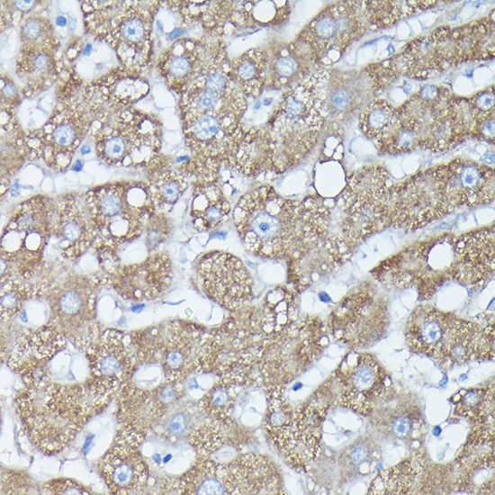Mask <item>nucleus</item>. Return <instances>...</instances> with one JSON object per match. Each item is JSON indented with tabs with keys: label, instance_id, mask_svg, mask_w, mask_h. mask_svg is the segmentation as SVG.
I'll list each match as a JSON object with an SVG mask.
<instances>
[{
	"label": "nucleus",
	"instance_id": "052dcab7",
	"mask_svg": "<svg viewBox=\"0 0 495 495\" xmlns=\"http://www.w3.org/2000/svg\"><path fill=\"white\" fill-rule=\"evenodd\" d=\"M16 94H17L16 87L12 82L5 83L2 87V97H4V99L13 100L16 96Z\"/></svg>",
	"mask_w": 495,
	"mask_h": 495
},
{
	"label": "nucleus",
	"instance_id": "20e7f679",
	"mask_svg": "<svg viewBox=\"0 0 495 495\" xmlns=\"http://www.w3.org/2000/svg\"><path fill=\"white\" fill-rule=\"evenodd\" d=\"M85 205L101 238L115 245L130 242L155 216L148 184L143 182L108 183L88 191Z\"/></svg>",
	"mask_w": 495,
	"mask_h": 495
},
{
	"label": "nucleus",
	"instance_id": "39448f33",
	"mask_svg": "<svg viewBox=\"0 0 495 495\" xmlns=\"http://www.w3.org/2000/svg\"><path fill=\"white\" fill-rule=\"evenodd\" d=\"M52 226V204L47 196L36 195L21 202L2 232L1 269L29 281L42 264Z\"/></svg>",
	"mask_w": 495,
	"mask_h": 495
},
{
	"label": "nucleus",
	"instance_id": "79ce46f5",
	"mask_svg": "<svg viewBox=\"0 0 495 495\" xmlns=\"http://www.w3.org/2000/svg\"><path fill=\"white\" fill-rule=\"evenodd\" d=\"M179 491L191 495L225 494L220 464L201 459L183 476Z\"/></svg>",
	"mask_w": 495,
	"mask_h": 495
},
{
	"label": "nucleus",
	"instance_id": "680f3d73",
	"mask_svg": "<svg viewBox=\"0 0 495 495\" xmlns=\"http://www.w3.org/2000/svg\"><path fill=\"white\" fill-rule=\"evenodd\" d=\"M36 2L35 1H15L14 5L16 8L22 11H28L31 10L33 6H35Z\"/></svg>",
	"mask_w": 495,
	"mask_h": 495
},
{
	"label": "nucleus",
	"instance_id": "6e6d98bb",
	"mask_svg": "<svg viewBox=\"0 0 495 495\" xmlns=\"http://www.w3.org/2000/svg\"><path fill=\"white\" fill-rule=\"evenodd\" d=\"M176 382H177L168 381V382L156 389L158 399L166 407L174 402L178 397L179 392Z\"/></svg>",
	"mask_w": 495,
	"mask_h": 495
},
{
	"label": "nucleus",
	"instance_id": "473e14b6",
	"mask_svg": "<svg viewBox=\"0 0 495 495\" xmlns=\"http://www.w3.org/2000/svg\"><path fill=\"white\" fill-rule=\"evenodd\" d=\"M269 55L266 88L292 86L312 73L316 67L294 42L278 44L267 50Z\"/></svg>",
	"mask_w": 495,
	"mask_h": 495
},
{
	"label": "nucleus",
	"instance_id": "2f4dec72",
	"mask_svg": "<svg viewBox=\"0 0 495 495\" xmlns=\"http://www.w3.org/2000/svg\"><path fill=\"white\" fill-rule=\"evenodd\" d=\"M452 180L465 207L489 204L494 200V171L485 165L456 158L448 163Z\"/></svg>",
	"mask_w": 495,
	"mask_h": 495
},
{
	"label": "nucleus",
	"instance_id": "bf43d9fd",
	"mask_svg": "<svg viewBox=\"0 0 495 495\" xmlns=\"http://www.w3.org/2000/svg\"><path fill=\"white\" fill-rule=\"evenodd\" d=\"M367 454L368 450L366 446L364 445H358L353 449L351 458L355 464H360L367 457Z\"/></svg>",
	"mask_w": 495,
	"mask_h": 495
},
{
	"label": "nucleus",
	"instance_id": "09e8293b",
	"mask_svg": "<svg viewBox=\"0 0 495 495\" xmlns=\"http://www.w3.org/2000/svg\"><path fill=\"white\" fill-rule=\"evenodd\" d=\"M223 422L227 421L210 419L191 434L190 441L201 459H208L225 443V435L220 428Z\"/></svg>",
	"mask_w": 495,
	"mask_h": 495
},
{
	"label": "nucleus",
	"instance_id": "4be33fe9",
	"mask_svg": "<svg viewBox=\"0 0 495 495\" xmlns=\"http://www.w3.org/2000/svg\"><path fill=\"white\" fill-rule=\"evenodd\" d=\"M338 377L342 403L362 415L371 412L384 389L385 374L370 354H352Z\"/></svg>",
	"mask_w": 495,
	"mask_h": 495
},
{
	"label": "nucleus",
	"instance_id": "aec40b11",
	"mask_svg": "<svg viewBox=\"0 0 495 495\" xmlns=\"http://www.w3.org/2000/svg\"><path fill=\"white\" fill-rule=\"evenodd\" d=\"M324 410L318 405L303 406L269 436L284 460L292 467L304 469L318 455L320 447Z\"/></svg>",
	"mask_w": 495,
	"mask_h": 495
},
{
	"label": "nucleus",
	"instance_id": "4d7b16f0",
	"mask_svg": "<svg viewBox=\"0 0 495 495\" xmlns=\"http://www.w3.org/2000/svg\"><path fill=\"white\" fill-rule=\"evenodd\" d=\"M188 428V418L184 413L174 414L167 422V429L170 435L180 436Z\"/></svg>",
	"mask_w": 495,
	"mask_h": 495
},
{
	"label": "nucleus",
	"instance_id": "7ed1b4c3",
	"mask_svg": "<svg viewBox=\"0 0 495 495\" xmlns=\"http://www.w3.org/2000/svg\"><path fill=\"white\" fill-rule=\"evenodd\" d=\"M327 118L307 77L283 94L265 126L274 147L273 170L283 173L315 147Z\"/></svg>",
	"mask_w": 495,
	"mask_h": 495
},
{
	"label": "nucleus",
	"instance_id": "0eeeda50",
	"mask_svg": "<svg viewBox=\"0 0 495 495\" xmlns=\"http://www.w3.org/2000/svg\"><path fill=\"white\" fill-rule=\"evenodd\" d=\"M448 165L421 171L388 187L390 226L410 232L456 209L447 188Z\"/></svg>",
	"mask_w": 495,
	"mask_h": 495
},
{
	"label": "nucleus",
	"instance_id": "c9c22d12",
	"mask_svg": "<svg viewBox=\"0 0 495 495\" xmlns=\"http://www.w3.org/2000/svg\"><path fill=\"white\" fill-rule=\"evenodd\" d=\"M269 55L266 49H250L230 63V76L247 99L259 98L266 89Z\"/></svg>",
	"mask_w": 495,
	"mask_h": 495
},
{
	"label": "nucleus",
	"instance_id": "603ef678",
	"mask_svg": "<svg viewBox=\"0 0 495 495\" xmlns=\"http://www.w3.org/2000/svg\"><path fill=\"white\" fill-rule=\"evenodd\" d=\"M93 246L94 247L99 266L104 274V279L112 284L122 268L116 249L117 245L100 238L97 241H94Z\"/></svg>",
	"mask_w": 495,
	"mask_h": 495
},
{
	"label": "nucleus",
	"instance_id": "49530a36",
	"mask_svg": "<svg viewBox=\"0 0 495 495\" xmlns=\"http://www.w3.org/2000/svg\"><path fill=\"white\" fill-rule=\"evenodd\" d=\"M394 108L384 99L371 101L359 116V128L370 140H376L390 126Z\"/></svg>",
	"mask_w": 495,
	"mask_h": 495
},
{
	"label": "nucleus",
	"instance_id": "72a5a7b5",
	"mask_svg": "<svg viewBox=\"0 0 495 495\" xmlns=\"http://www.w3.org/2000/svg\"><path fill=\"white\" fill-rule=\"evenodd\" d=\"M231 212L217 179L195 183L191 203V219L198 231H211L224 224Z\"/></svg>",
	"mask_w": 495,
	"mask_h": 495
},
{
	"label": "nucleus",
	"instance_id": "13d9d810",
	"mask_svg": "<svg viewBox=\"0 0 495 495\" xmlns=\"http://www.w3.org/2000/svg\"><path fill=\"white\" fill-rule=\"evenodd\" d=\"M392 428L397 436L403 437L410 431L411 422L408 418L400 416L393 420Z\"/></svg>",
	"mask_w": 495,
	"mask_h": 495
},
{
	"label": "nucleus",
	"instance_id": "dca6fc26",
	"mask_svg": "<svg viewBox=\"0 0 495 495\" xmlns=\"http://www.w3.org/2000/svg\"><path fill=\"white\" fill-rule=\"evenodd\" d=\"M142 433L124 426L99 463L100 472L114 494L138 493L145 485L148 468L140 447Z\"/></svg>",
	"mask_w": 495,
	"mask_h": 495
},
{
	"label": "nucleus",
	"instance_id": "2eb2a0df",
	"mask_svg": "<svg viewBox=\"0 0 495 495\" xmlns=\"http://www.w3.org/2000/svg\"><path fill=\"white\" fill-rule=\"evenodd\" d=\"M323 326L310 319L289 327L265 351V369L276 379H292L320 352Z\"/></svg>",
	"mask_w": 495,
	"mask_h": 495
},
{
	"label": "nucleus",
	"instance_id": "f03ea898",
	"mask_svg": "<svg viewBox=\"0 0 495 495\" xmlns=\"http://www.w3.org/2000/svg\"><path fill=\"white\" fill-rule=\"evenodd\" d=\"M232 219L245 247L262 258L289 256L302 235L300 202L284 198L270 185L242 195Z\"/></svg>",
	"mask_w": 495,
	"mask_h": 495
},
{
	"label": "nucleus",
	"instance_id": "e433bc0d",
	"mask_svg": "<svg viewBox=\"0 0 495 495\" xmlns=\"http://www.w3.org/2000/svg\"><path fill=\"white\" fill-rule=\"evenodd\" d=\"M56 47V44L22 45L16 72L31 89H43L53 82L57 75Z\"/></svg>",
	"mask_w": 495,
	"mask_h": 495
},
{
	"label": "nucleus",
	"instance_id": "c85d7f7f",
	"mask_svg": "<svg viewBox=\"0 0 495 495\" xmlns=\"http://www.w3.org/2000/svg\"><path fill=\"white\" fill-rule=\"evenodd\" d=\"M200 335L192 327L174 322L166 328L162 350V366L168 381L179 382L197 367Z\"/></svg>",
	"mask_w": 495,
	"mask_h": 495
},
{
	"label": "nucleus",
	"instance_id": "f257e3e1",
	"mask_svg": "<svg viewBox=\"0 0 495 495\" xmlns=\"http://www.w3.org/2000/svg\"><path fill=\"white\" fill-rule=\"evenodd\" d=\"M81 385H59L42 376L30 378V386L17 399L23 427L33 445L47 454L68 446L91 414L94 399Z\"/></svg>",
	"mask_w": 495,
	"mask_h": 495
},
{
	"label": "nucleus",
	"instance_id": "f704fd0d",
	"mask_svg": "<svg viewBox=\"0 0 495 495\" xmlns=\"http://www.w3.org/2000/svg\"><path fill=\"white\" fill-rule=\"evenodd\" d=\"M165 408L156 390L148 392L132 384L121 388L119 417L124 426L143 433L162 415Z\"/></svg>",
	"mask_w": 495,
	"mask_h": 495
},
{
	"label": "nucleus",
	"instance_id": "a18cd8bd",
	"mask_svg": "<svg viewBox=\"0 0 495 495\" xmlns=\"http://www.w3.org/2000/svg\"><path fill=\"white\" fill-rule=\"evenodd\" d=\"M415 472L410 463L402 462L382 472L372 482L371 494H404L411 487Z\"/></svg>",
	"mask_w": 495,
	"mask_h": 495
},
{
	"label": "nucleus",
	"instance_id": "9b49d317",
	"mask_svg": "<svg viewBox=\"0 0 495 495\" xmlns=\"http://www.w3.org/2000/svg\"><path fill=\"white\" fill-rule=\"evenodd\" d=\"M455 97L446 87L425 85L394 115L418 135L421 149L445 152L463 140L455 124Z\"/></svg>",
	"mask_w": 495,
	"mask_h": 495
},
{
	"label": "nucleus",
	"instance_id": "5fc2aeb1",
	"mask_svg": "<svg viewBox=\"0 0 495 495\" xmlns=\"http://www.w3.org/2000/svg\"><path fill=\"white\" fill-rule=\"evenodd\" d=\"M472 105L479 112L488 114L494 112V89L493 86L480 91L479 93L469 98Z\"/></svg>",
	"mask_w": 495,
	"mask_h": 495
},
{
	"label": "nucleus",
	"instance_id": "5701e85b",
	"mask_svg": "<svg viewBox=\"0 0 495 495\" xmlns=\"http://www.w3.org/2000/svg\"><path fill=\"white\" fill-rule=\"evenodd\" d=\"M173 269L164 253H154L140 263L122 266L112 285L124 300L149 301L158 297L170 286Z\"/></svg>",
	"mask_w": 495,
	"mask_h": 495
},
{
	"label": "nucleus",
	"instance_id": "ddd939ff",
	"mask_svg": "<svg viewBox=\"0 0 495 495\" xmlns=\"http://www.w3.org/2000/svg\"><path fill=\"white\" fill-rule=\"evenodd\" d=\"M109 10L110 17L98 21L102 22L101 32L122 66L128 71L139 72L150 55L153 9L147 10L139 2H111Z\"/></svg>",
	"mask_w": 495,
	"mask_h": 495
},
{
	"label": "nucleus",
	"instance_id": "7c9ffc66",
	"mask_svg": "<svg viewBox=\"0 0 495 495\" xmlns=\"http://www.w3.org/2000/svg\"><path fill=\"white\" fill-rule=\"evenodd\" d=\"M274 147L266 127L245 130L227 163L247 176H256L273 170Z\"/></svg>",
	"mask_w": 495,
	"mask_h": 495
},
{
	"label": "nucleus",
	"instance_id": "393cba45",
	"mask_svg": "<svg viewBox=\"0 0 495 495\" xmlns=\"http://www.w3.org/2000/svg\"><path fill=\"white\" fill-rule=\"evenodd\" d=\"M52 234L61 256L70 262L77 261L94 245L97 236L86 205L84 209L73 194L59 199Z\"/></svg>",
	"mask_w": 495,
	"mask_h": 495
},
{
	"label": "nucleus",
	"instance_id": "a19ab883",
	"mask_svg": "<svg viewBox=\"0 0 495 495\" xmlns=\"http://www.w3.org/2000/svg\"><path fill=\"white\" fill-rule=\"evenodd\" d=\"M148 184L150 202L159 213L170 212L187 188L182 175L161 167L154 170Z\"/></svg>",
	"mask_w": 495,
	"mask_h": 495
},
{
	"label": "nucleus",
	"instance_id": "412c9836",
	"mask_svg": "<svg viewBox=\"0 0 495 495\" xmlns=\"http://www.w3.org/2000/svg\"><path fill=\"white\" fill-rule=\"evenodd\" d=\"M351 251L333 238L302 237L288 256L290 278L297 285L311 284L338 269Z\"/></svg>",
	"mask_w": 495,
	"mask_h": 495
},
{
	"label": "nucleus",
	"instance_id": "f8f14e48",
	"mask_svg": "<svg viewBox=\"0 0 495 495\" xmlns=\"http://www.w3.org/2000/svg\"><path fill=\"white\" fill-rule=\"evenodd\" d=\"M90 119L79 103H64L39 130L25 142L30 159H42L55 171L68 168L73 156L89 131Z\"/></svg>",
	"mask_w": 495,
	"mask_h": 495
},
{
	"label": "nucleus",
	"instance_id": "6e6552de",
	"mask_svg": "<svg viewBox=\"0 0 495 495\" xmlns=\"http://www.w3.org/2000/svg\"><path fill=\"white\" fill-rule=\"evenodd\" d=\"M94 133L96 155L106 165L144 167L158 158L161 130L152 116L123 111L116 121Z\"/></svg>",
	"mask_w": 495,
	"mask_h": 495
},
{
	"label": "nucleus",
	"instance_id": "37998d69",
	"mask_svg": "<svg viewBox=\"0 0 495 495\" xmlns=\"http://www.w3.org/2000/svg\"><path fill=\"white\" fill-rule=\"evenodd\" d=\"M18 278H8L1 283L0 311L4 321L15 318L27 299L42 295L40 288Z\"/></svg>",
	"mask_w": 495,
	"mask_h": 495
},
{
	"label": "nucleus",
	"instance_id": "de8ad7c7",
	"mask_svg": "<svg viewBox=\"0 0 495 495\" xmlns=\"http://www.w3.org/2000/svg\"><path fill=\"white\" fill-rule=\"evenodd\" d=\"M457 394L455 414L471 420L482 421L489 410L493 409V391L472 389Z\"/></svg>",
	"mask_w": 495,
	"mask_h": 495
},
{
	"label": "nucleus",
	"instance_id": "c03bdc74",
	"mask_svg": "<svg viewBox=\"0 0 495 495\" xmlns=\"http://www.w3.org/2000/svg\"><path fill=\"white\" fill-rule=\"evenodd\" d=\"M376 141L382 154L397 155L419 148L416 132L394 114L389 128Z\"/></svg>",
	"mask_w": 495,
	"mask_h": 495
},
{
	"label": "nucleus",
	"instance_id": "423d86ee",
	"mask_svg": "<svg viewBox=\"0 0 495 495\" xmlns=\"http://www.w3.org/2000/svg\"><path fill=\"white\" fill-rule=\"evenodd\" d=\"M454 237L450 234L411 245L383 261L373 272L382 284L404 289L417 285L420 299L453 278Z\"/></svg>",
	"mask_w": 495,
	"mask_h": 495
},
{
	"label": "nucleus",
	"instance_id": "f3484780",
	"mask_svg": "<svg viewBox=\"0 0 495 495\" xmlns=\"http://www.w3.org/2000/svg\"><path fill=\"white\" fill-rule=\"evenodd\" d=\"M320 68L307 76L326 118L348 117L363 104L364 94L377 89L372 76Z\"/></svg>",
	"mask_w": 495,
	"mask_h": 495
},
{
	"label": "nucleus",
	"instance_id": "8fccbe9b",
	"mask_svg": "<svg viewBox=\"0 0 495 495\" xmlns=\"http://www.w3.org/2000/svg\"><path fill=\"white\" fill-rule=\"evenodd\" d=\"M107 86L109 95L121 104H130L142 98L148 91V83L139 76L120 75Z\"/></svg>",
	"mask_w": 495,
	"mask_h": 495
},
{
	"label": "nucleus",
	"instance_id": "9d476101",
	"mask_svg": "<svg viewBox=\"0 0 495 495\" xmlns=\"http://www.w3.org/2000/svg\"><path fill=\"white\" fill-rule=\"evenodd\" d=\"M361 1H339L320 12L293 40L317 68L337 62L365 32Z\"/></svg>",
	"mask_w": 495,
	"mask_h": 495
},
{
	"label": "nucleus",
	"instance_id": "4468645a",
	"mask_svg": "<svg viewBox=\"0 0 495 495\" xmlns=\"http://www.w3.org/2000/svg\"><path fill=\"white\" fill-rule=\"evenodd\" d=\"M204 292L222 307L236 310L252 297L253 280L243 262L225 251L203 255L197 266Z\"/></svg>",
	"mask_w": 495,
	"mask_h": 495
},
{
	"label": "nucleus",
	"instance_id": "a878e982",
	"mask_svg": "<svg viewBox=\"0 0 495 495\" xmlns=\"http://www.w3.org/2000/svg\"><path fill=\"white\" fill-rule=\"evenodd\" d=\"M221 477L230 494L283 493L280 477L272 464L263 455L248 454L222 464Z\"/></svg>",
	"mask_w": 495,
	"mask_h": 495
},
{
	"label": "nucleus",
	"instance_id": "b1692460",
	"mask_svg": "<svg viewBox=\"0 0 495 495\" xmlns=\"http://www.w3.org/2000/svg\"><path fill=\"white\" fill-rule=\"evenodd\" d=\"M494 228L489 227L454 238L453 279L478 287L494 274Z\"/></svg>",
	"mask_w": 495,
	"mask_h": 495
},
{
	"label": "nucleus",
	"instance_id": "cd10ccee",
	"mask_svg": "<svg viewBox=\"0 0 495 495\" xmlns=\"http://www.w3.org/2000/svg\"><path fill=\"white\" fill-rule=\"evenodd\" d=\"M209 50L210 44L193 38L177 40L159 59L161 76L173 90L183 93L199 76Z\"/></svg>",
	"mask_w": 495,
	"mask_h": 495
},
{
	"label": "nucleus",
	"instance_id": "c756f323",
	"mask_svg": "<svg viewBox=\"0 0 495 495\" xmlns=\"http://www.w3.org/2000/svg\"><path fill=\"white\" fill-rule=\"evenodd\" d=\"M454 317L431 306H418L406 324L409 347L419 354L434 356Z\"/></svg>",
	"mask_w": 495,
	"mask_h": 495
},
{
	"label": "nucleus",
	"instance_id": "ea45409f",
	"mask_svg": "<svg viewBox=\"0 0 495 495\" xmlns=\"http://www.w3.org/2000/svg\"><path fill=\"white\" fill-rule=\"evenodd\" d=\"M436 1H364L363 12L366 22L376 28H386L398 21L436 4Z\"/></svg>",
	"mask_w": 495,
	"mask_h": 495
},
{
	"label": "nucleus",
	"instance_id": "58836bf2",
	"mask_svg": "<svg viewBox=\"0 0 495 495\" xmlns=\"http://www.w3.org/2000/svg\"><path fill=\"white\" fill-rule=\"evenodd\" d=\"M245 374L234 371L222 378L200 400V410L209 419L227 421L245 384Z\"/></svg>",
	"mask_w": 495,
	"mask_h": 495
},
{
	"label": "nucleus",
	"instance_id": "864d4df0",
	"mask_svg": "<svg viewBox=\"0 0 495 495\" xmlns=\"http://www.w3.org/2000/svg\"><path fill=\"white\" fill-rule=\"evenodd\" d=\"M50 494H90L83 485L68 478L50 480L43 485Z\"/></svg>",
	"mask_w": 495,
	"mask_h": 495
},
{
	"label": "nucleus",
	"instance_id": "6ab92c4d",
	"mask_svg": "<svg viewBox=\"0 0 495 495\" xmlns=\"http://www.w3.org/2000/svg\"><path fill=\"white\" fill-rule=\"evenodd\" d=\"M386 321L384 304L366 291L345 298L332 311L330 320L333 333L354 345L374 342L382 335Z\"/></svg>",
	"mask_w": 495,
	"mask_h": 495
},
{
	"label": "nucleus",
	"instance_id": "1a4fd4ad",
	"mask_svg": "<svg viewBox=\"0 0 495 495\" xmlns=\"http://www.w3.org/2000/svg\"><path fill=\"white\" fill-rule=\"evenodd\" d=\"M100 284L98 279L71 273L46 291L50 323L78 349L88 348L100 337L96 316Z\"/></svg>",
	"mask_w": 495,
	"mask_h": 495
},
{
	"label": "nucleus",
	"instance_id": "3c124183",
	"mask_svg": "<svg viewBox=\"0 0 495 495\" xmlns=\"http://www.w3.org/2000/svg\"><path fill=\"white\" fill-rule=\"evenodd\" d=\"M22 45L56 44L54 30L50 21L38 14L22 19L20 26Z\"/></svg>",
	"mask_w": 495,
	"mask_h": 495
},
{
	"label": "nucleus",
	"instance_id": "4c0bfd02",
	"mask_svg": "<svg viewBox=\"0 0 495 495\" xmlns=\"http://www.w3.org/2000/svg\"><path fill=\"white\" fill-rule=\"evenodd\" d=\"M387 179V170L379 165L365 166L350 176L339 197L340 211L367 203L384 195L388 189Z\"/></svg>",
	"mask_w": 495,
	"mask_h": 495
},
{
	"label": "nucleus",
	"instance_id": "bb28decb",
	"mask_svg": "<svg viewBox=\"0 0 495 495\" xmlns=\"http://www.w3.org/2000/svg\"><path fill=\"white\" fill-rule=\"evenodd\" d=\"M494 329L454 318L434 356L445 367L466 363L478 356H493Z\"/></svg>",
	"mask_w": 495,
	"mask_h": 495
},
{
	"label": "nucleus",
	"instance_id": "a211bd4d",
	"mask_svg": "<svg viewBox=\"0 0 495 495\" xmlns=\"http://www.w3.org/2000/svg\"><path fill=\"white\" fill-rule=\"evenodd\" d=\"M88 390L94 400L108 397L122 384L135 362L127 334L107 329L100 335L91 357Z\"/></svg>",
	"mask_w": 495,
	"mask_h": 495
}]
</instances>
